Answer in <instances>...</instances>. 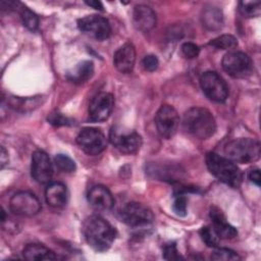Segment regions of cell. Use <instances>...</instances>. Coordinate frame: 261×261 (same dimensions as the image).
<instances>
[{
	"label": "cell",
	"instance_id": "obj_26",
	"mask_svg": "<svg viewBox=\"0 0 261 261\" xmlns=\"http://www.w3.org/2000/svg\"><path fill=\"white\" fill-rule=\"evenodd\" d=\"M54 162L56 166L63 172H73L75 170L74 161L64 154H57L54 157Z\"/></svg>",
	"mask_w": 261,
	"mask_h": 261
},
{
	"label": "cell",
	"instance_id": "obj_19",
	"mask_svg": "<svg viewBox=\"0 0 261 261\" xmlns=\"http://www.w3.org/2000/svg\"><path fill=\"white\" fill-rule=\"evenodd\" d=\"M45 199L48 205L54 208H62L68 200V192L62 182L54 181L47 186L45 190Z\"/></svg>",
	"mask_w": 261,
	"mask_h": 261
},
{
	"label": "cell",
	"instance_id": "obj_12",
	"mask_svg": "<svg viewBox=\"0 0 261 261\" xmlns=\"http://www.w3.org/2000/svg\"><path fill=\"white\" fill-rule=\"evenodd\" d=\"M77 27L82 32L98 41L108 39L111 34L109 21L99 15H88L79 19Z\"/></svg>",
	"mask_w": 261,
	"mask_h": 261
},
{
	"label": "cell",
	"instance_id": "obj_34",
	"mask_svg": "<svg viewBox=\"0 0 261 261\" xmlns=\"http://www.w3.org/2000/svg\"><path fill=\"white\" fill-rule=\"evenodd\" d=\"M48 120L50 121V123L54 124V125H57V126H60V125H66L68 124V120L66 117L62 116L61 114L59 113H56V114H52Z\"/></svg>",
	"mask_w": 261,
	"mask_h": 261
},
{
	"label": "cell",
	"instance_id": "obj_25",
	"mask_svg": "<svg viewBox=\"0 0 261 261\" xmlns=\"http://www.w3.org/2000/svg\"><path fill=\"white\" fill-rule=\"evenodd\" d=\"M209 45L221 50H230L238 46V40L231 35H222L211 40Z\"/></svg>",
	"mask_w": 261,
	"mask_h": 261
},
{
	"label": "cell",
	"instance_id": "obj_28",
	"mask_svg": "<svg viewBox=\"0 0 261 261\" xmlns=\"http://www.w3.org/2000/svg\"><path fill=\"white\" fill-rule=\"evenodd\" d=\"M211 259L212 260H220V261H228V260H240L241 257L232 250L220 248V249H216L212 253Z\"/></svg>",
	"mask_w": 261,
	"mask_h": 261
},
{
	"label": "cell",
	"instance_id": "obj_14",
	"mask_svg": "<svg viewBox=\"0 0 261 261\" xmlns=\"http://www.w3.org/2000/svg\"><path fill=\"white\" fill-rule=\"evenodd\" d=\"M31 172L33 178L39 184H47L53 175V166L48 154L37 150L32 155Z\"/></svg>",
	"mask_w": 261,
	"mask_h": 261
},
{
	"label": "cell",
	"instance_id": "obj_29",
	"mask_svg": "<svg viewBox=\"0 0 261 261\" xmlns=\"http://www.w3.org/2000/svg\"><path fill=\"white\" fill-rule=\"evenodd\" d=\"M187 198L184 195H177L173 205H172V209L174 211V213L178 216H186L187 215Z\"/></svg>",
	"mask_w": 261,
	"mask_h": 261
},
{
	"label": "cell",
	"instance_id": "obj_35",
	"mask_svg": "<svg viewBox=\"0 0 261 261\" xmlns=\"http://www.w3.org/2000/svg\"><path fill=\"white\" fill-rule=\"evenodd\" d=\"M249 179L254 182L256 186H260V180H261V176H260V170L259 169H253L250 171L249 173Z\"/></svg>",
	"mask_w": 261,
	"mask_h": 261
},
{
	"label": "cell",
	"instance_id": "obj_27",
	"mask_svg": "<svg viewBox=\"0 0 261 261\" xmlns=\"http://www.w3.org/2000/svg\"><path fill=\"white\" fill-rule=\"evenodd\" d=\"M200 236L203 242L208 246L212 248H216L218 246L219 237L216 234L213 228H210L208 226H203L200 229Z\"/></svg>",
	"mask_w": 261,
	"mask_h": 261
},
{
	"label": "cell",
	"instance_id": "obj_22",
	"mask_svg": "<svg viewBox=\"0 0 261 261\" xmlns=\"http://www.w3.org/2000/svg\"><path fill=\"white\" fill-rule=\"evenodd\" d=\"M15 9H17V11L20 14V18L21 21L23 23V25L30 30V31H36L39 27V18L37 16V14L35 12H33L31 9H29L28 7H25L24 5H22L19 2L15 3L14 6Z\"/></svg>",
	"mask_w": 261,
	"mask_h": 261
},
{
	"label": "cell",
	"instance_id": "obj_13",
	"mask_svg": "<svg viewBox=\"0 0 261 261\" xmlns=\"http://www.w3.org/2000/svg\"><path fill=\"white\" fill-rule=\"evenodd\" d=\"M114 107V98L109 93H99L89 106V118L94 122H101L108 119Z\"/></svg>",
	"mask_w": 261,
	"mask_h": 261
},
{
	"label": "cell",
	"instance_id": "obj_24",
	"mask_svg": "<svg viewBox=\"0 0 261 261\" xmlns=\"http://www.w3.org/2000/svg\"><path fill=\"white\" fill-rule=\"evenodd\" d=\"M240 12L246 17H256L261 13L260 1H241L239 4Z\"/></svg>",
	"mask_w": 261,
	"mask_h": 261
},
{
	"label": "cell",
	"instance_id": "obj_10",
	"mask_svg": "<svg viewBox=\"0 0 261 261\" xmlns=\"http://www.w3.org/2000/svg\"><path fill=\"white\" fill-rule=\"evenodd\" d=\"M10 210L20 216H33L40 212L41 203L31 192L21 191L15 193L9 201Z\"/></svg>",
	"mask_w": 261,
	"mask_h": 261
},
{
	"label": "cell",
	"instance_id": "obj_1",
	"mask_svg": "<svg viewBox=\"0 0 261 261\" xmlns=\"http://www.w3.org/2000/svg\"><path fill=\"white\" fill-rule=\"evenodd\" d=\"M83 234L90 247L98 252H104L114 242L116 230L104 218L93 215L84 221Z\"/></svg>",
	"mask_w": 261,
	"mask_h": 261
},
{
	"label": "cell",
	"instance_id": "obj_6",
	"mask_svg": "<svg viewBox=\"0 0 261 261\" xmlns=\"http://www.w3.org/2000/svg\"><path fill=\"white\" fill-rule=\"evenodd\" d=\"M203 93L214 102H224L228 96V87L224 80L215 71H206L200 77Z\"/></svg>",
	"mask_w": 261,
	"mask_h": 261
},
{
	"label": "cell",
	"instance_id": "obj_23",
	"mask_svg": "<svg viewBox=\"0 0 261 261\" xmlns=\"http://www.w3.org/2000/svg\"><path fill=\"white\" fill-rule=\"evenodd\" d=\"M94 72V64L92 61H83L71 74V81L74 83H84L88 81Z\"/></svg>",
	"mask_w": 261,
	"mask_h": 261
},
{
	"label": "cell",
	"instance_id": "obj_18",
	"mask_svg": "<svg viewBox=\"0 0 261 261\" xmlns=\"http://www.w3.org/2000/svg\"><path fill=\"white\" fill-rule=\"evenodd\" d=\"M209 215L213 224L212 228L214 229L216 234L219 237V239L231 240L238 236L237 229L227 222L225 216L223 215L220 209L216 207H212Z\"/></svg>",
	"mask_w": 261,
	"mask_h": 261
},
{
	"label": "cell",
	"instance_id": "obj_11",
	"mask_svg": "<svg viewBox=\"0 0 261 261\" xmlns=\"http://www.w3.org/2000/svg\"><path fill=\"white\" fill-rule=\"evenodd\" d=\"M179 117L177 111L170 105H162L156 115L155 124L158 133L165 139H170L177 130Z\"/></svg>",
	"mask_w": 261,
	"mask_h": 261
},
{
	"label": "cell",
	"instance_id": "obj_36",
	"mask_svg": "<svg viewBox=\"0 0 261 261\" xmlns=\"http://www.w3.org/2000/svg\"><path fill=\"white\" fill-rule=\"evenodd\" d=\"M0 162H1V168L3 169L5 165L8 163V153L4 149V147H1V153H0Z\"/></svg>",
	"mask_w": 261,
	"mask_h": 261
},
{
	"label": "cell",
	"instance_id": "obj_7",
	"mask_svg": "<svg viewBox=\"0 0 261 261\" xmlns=\"http://www.w3.org/2000/svg\"><path fill=\"white\" fill-rule=\"evenodd\" d=\"M76 144L86 154L96 156L105 150L106 138L98 128L85 127L79 133Z\"/></svg>",
	"mask_w": 261,
	"mask_h": 261
},
{
	"label": "cell",
	"instance_id": "obj_2",
	"mask_svg": "<svg viewBox=\"0 0 261 261\" xmlns=\"http://www.w3.org/2000/svg\"><path fill=\"white\" fill-rule=\"evenodd\" d=\"M182 126L188 134L200 140L212 137L216 130V122L212 113L203 107H192L186 111Z\"/></svg>",
	"mask_w": 261,
	"mask_h": 261
},
{
	"label": "cell",
	"instance_id": "obj_30",
	"mask_svg": "<svg viewBox=\"0 0 261 261\" xmlns=\"http://www.w3.org/2000/svg\"><path fill=\"white\" fill-rule=\"evenodd\" d=\"M38 99H21V98H12L10 99L9 103L11 105V107L15 108V109H22V110H25L28 107L29 108H32V106L34 107L39 105V104H34V101H37Z\"/></svg>",
	"mask_w": 261,
	"mask_h": 261
},
{
	"label": "cell",
	"instance_id": "obj_33",
	"mask_svg": "<svg viewBox=\"0 0 261 261\" xmlns=\"http://www.w3.org/2000/svg\"><path fill=\"white\" fill-rule=\"evenodd\" d=\"M142 64L146 70L154 71L157 69V67L159 65V61L155 55H147L144 57Z\"/></svg>",
	"mask_w": 261,
	"mask_h": 261
},
{
	"label": "cell",
	"instance_id": "obj_15",
	"mask_svg": "<svg viewBox=\"0 0 261 261\" xmlns=\"http://www.w3.org/2000/svg\"><path fill=\"white\" fill-rule=\"evenodd\" d=\"M136 61V49L133 43L127 42L117 49L113 56V63L116 69L122 73L133 70Z\"/></svg>",
	"mask_w": 261,
	"mask_h": 261
},
{
	"label": "cell",
	"instance_id": "obj_20",
	"mask_svg": "<svg viewBox=\"0 0 261 261\" xmlns=\"http://www.w3.org/2000/svg\"><path fill=\"white\" fill-rule=\"evenodd\" d=\"M201 19L203 25L210 31L220 30L223 25L222 11L220 8L214 5H208L203 8Z\"/></svg>",
	"mask_w": 261,
	"mask_h": 261
},
{
	"label": "cell",
	"instance_id": "obj_21",
	"mask_svg": "<svg viewBox=\"0 0 261 261\" xmlns=\"http://www.w3.org/2000/svg\"><path fill=\"white\" fill-rule=\"evenodd\" d=\"M22 256L27 260H54L56 256L53 251L40 244H30L22 250Z\"/></svg>",
	"mask_w": 261,
	"mask_h": 261
},
{
	"label": "cell",
	"instance_id": "obj_9",
	"mask_svg": "<svg viewBox=\"0 0 261 261\" xmlns=\"http://www.w3.org/2000/svg\"><path fill=\"white\" fill-rule=\"evenodd\" d=\"M112 145L121 153L132 155L137 153L142 146V137L136 132H123L112 127L109 134Z\"/></svg>",
	"mask_w": 261,
	"mask_h": 261
},
{
	"label": "cell",
	"instance_id": "obj_3",
	"mask_svg": "<svg viewBox=\"0 0 261 261\" xmlns=\"http://www.w3.org/2000/svg\"><path fill=\"white\" fill-rule=\"evenodd\" d=\"M206 164L209 171L223 184L232 188H238L241 185L242 172L228 158L210 152L206 156Z\"/></svg>",
	"mask_w": 261,
	"mask_h": 261
},
{
	"label": "cell",
	"instance_id": "obj_16",
	"mask_svg": "<svg viewBox=\"0 0 261 261\" xmlns=\"http://www.w3.org/2000/svg\"><path fill=\"white\" fill-rule=\"evenodd\" d=\"M88 201L97 211H108L114 204L112 194L103 186L93 187L88 193Z\"/></svg>",
	"mask_w": 261,
	"mask_h": 261
},
{
	"label": "cell",
	"instance_id": "obj_8",
	"mask_svg": "<svg viewBox=\"0 0 261 261\" xmlns=\"http://www.w3.org/2000/svg\"><path fill=\"white\" fill-rule=\"evenodd\" d=\"M122 221L132 227H142L149 225L154 220L152 211L145 205L137 202L126 204L121 212Z\"/></svg>",
	"mask_w": 261,
	"mask_h": 261
},
{
	"label": "cell",
	"instance_id": "obj_5",
	"mask_svg": "<svg viewBox=\"0 0 261 261\" xmlns=\"http://www.w3.org/2000/svg\"><path fill=\"white\" fill-rule=\"evenodd\" d=\"M222 68L234 79H244L251 74L253 63L251 58L244 52L232 51L222 58Z\"/></svg>",
	"mask_w": 261,
	"mask_h": 261
},
{
	"label": "cell",
	"instance_id": "obj_32",
	"mask_svg": "<svg viewBox=\"0 0 261 261\" xmlns=\"http://www.w3.org/2000/svg\"><path fill=\"white\" fill-rule=\"evenodd\" d=\"M163 257L166 260H178L181 259V256L179 255L175 244H167L163 248Z\"/></svg>",
	"mask_w": 261,
	"mask_h": 261
},
{
	"label": "cell",
	"instance_id": "obj_4",
	"mask_svg": "<svg viewBox=\"0 0 261 261\" xmlns=\"http://www.w3.org/2000/svg\"><path fill=\"white\" fill-rule=\"evenodd\" d=\"M224 153L232 162L252 163L260 158V143L250 138L236 139L225 146Z\"/></svg>",
	"mask_w": 261,
	"mask_h": 261
},
{
	"label": "cell",
	"instance_id": "obj_17",
	"mask_svg": "<svg viewBox=\"0 0 261 261\" xmlns=\"http://www.w3.org/2000/svg\"><path fill=\"white\" fill-rule=\"evenodd\" d=\"M133 21L139 31L150 32L156 25V13L147 5H137L134 8Z\"/></svg>",
	"mask_w": 261,
	"mask_h": 261
},
{
	"label": "cell",
	"instance_id": "obj_37",
	"mask_svg": "<svg viewBox=\"0 0 261 261\" xmlns=\"http://www.w3.org/2000/svg\"><path fill=\"white\" fill-rule=\"evenodd\" d=\"M86 4L95 8V9H98V10H103V5L100 1H86Z\"/></svg>",
	"mask_w": 261,
	"mask_h": 261
},
{
	"label": "cell",
	"instance_id": "obj_31",
	"mask_svg": "<svg viewBox=\"0 0 261 261\" xmlns=\"http://www.w3.org/2000/svg\"><path fill=\"white\" fill-rule=\"evenodd\" d=\"M181 52L185 55V57H187L189 59H193V58L198 57V55L200 53V48H199V46H197L194 43L186 42L181 45Z\"/></svg>",
	"mask_w": 261,
	"mask_h": 261
}]
</instances>
